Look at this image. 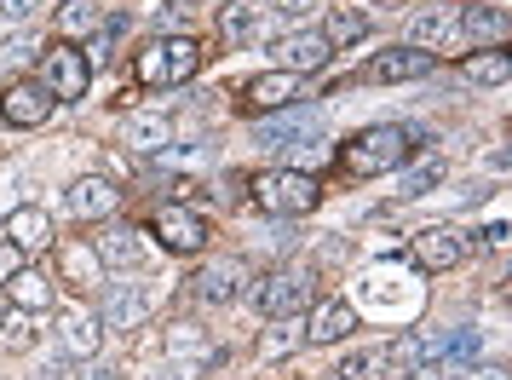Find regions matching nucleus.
<instances>
[{"mask_svg": "<svg viewBox=\"0 0 512 380\" xmlns=\"http://www.w3.org/2000/svg\"><path fill=\"white\" fill-rule=\"evenodd\" d=\"M455 35H461V6H449V0L426 6L415 24H409V41H415L420 52H426V47H449Z\"/></svg>", "mask_w": 512, "mask_h": 380, "instance_id": "18", "label": "nucleus"}, {"mask_svg": "<svg viewBox=\"0 0 512 380\" xmlns=\"http://www.w3.org/2000/svg\"><path fill=\"white\" fill-rule=\"evenodd\" d=\"M300 340H305V317H300V311L271 317V323H265V334H259V357H265V363H277V357L300 352Z\"/></svg>", "mask_w": 512, "mask_h": 380, "instance_id": "23", "label": "nucleus"}, {"mask_svg": "<svg viewBox=\"0 0 512 380\" xmlns=\"http://www.w3.org/2000/svg\"><path fill=\"white\" fill-rule=\"evenodd\" d=\"M121 144H127L133 156H167V144H173V121H167L162 110L127 116L121 121Z\"/></svg>", "mask_w": 512, "mask_h": 380, "instance_id": "14", "label": "nucleus"}, {"mask_svg": "<svg viewBox=\"0 0 512 380\" xmlns=\"http://www.w3.org/2000/svg\"><path fill=\"white\" fill-rule=\"evenodd\" d=\"M248 283H254V277H248V265L231 260V254H225V260H208L196 277H190L196 300H208V306H231V300H242Z\"/></svg>", "mask_w": 512, "mask_h": 380, "instance_id": "7", "label": "nucleus"}, {"mask_svg": "<svg viewBox=\"0 0 512 380\" xmlns=\"http://www.w3.org/2000/svg\"><path fill=\"white\" fill-rule=\"evenodd\" d=\"M305 6H311V0H271V12H282V18H300Z\"/></svg>", "mask_w": 512, "mask_h": 380, "instance_id": "38", "label": "nucleus"}, {"mask_svg": "<svg viewBox=\"0 0 512 380\" xmlns=\"http://www.w3.org/2000/svg\"><path fill=\"white\" fill-rule=\"evenodd\" d=\"M461 35L472 47H501L512 35V18L501 6H484V0H478V6H461Z\"/></svg>", "mask_w": 512, "mask_h": 380, "instance_id": "22", "label": "nucleus"}, {"mask_svg": "<svg viewBox=\"0 0 512 380\" xmlns=\"http://www.w3.org/2000/svg\"><path fill=\"white\" fill-rule=\"evenodd\" d=\"M35 52H41L35 35H12V41H0V64H29Z\"/></svg>", "mask_w": 512, "mask_h": 380, "instance_id": "35", "label": "nucleus"}, {"mask_svg": "<svg viewBox=\"0 0 512 380\" xmlns=\"http://www.w3.org/2000/svg\"><path fill=\"white\" fill-rule=\"evenodd\" d=\"M121 202L116 179H104V173H87V179H75L70 190H64V208H70V219H110Z\"/></svg>", "mask_w": 512, "mask_h": 380, "instance_id": "11", "label": "nucleus"}, {"mask_svg": "<svg viewBox=\"0 0 512 380\" xmlns=\"http://www.w3.org/2000/svg\"><path fill=\"white\" fill-rule=\"evenodd\" d=\"M98 29H104L98 0H58V35L64 41H93Z\"/></svg>", "mask_w": 512, "mask_h": 380, "instance_id": "25", "label": "nucleus"}, {"mask_svg": "<svg viewBox=\"0 0 512 380\" xmlns=\"http://www.w3.org/2000/svg\"><path fill=\"white\" fill-rule=\"evenodd\" d=\"M41 81H47V93L64 104V98H87V87H93V64H87V52H75L70 41L64 47L41 52Z\"/></svg>", "mask_w": 512, "mask_h": 380, "instance_id": "5", "label": "nucleus"}, {"mask_svg": "<svg viewBox=\"0 0 512 380\" xmlns=\"http://www.w3.org/2000/svg\"><path fill=\"white\" fill-rule=\"evenodd\" d=\"M466 380H507L501 369H484V363H466Z\"/></svg>", "mask_w": 512, "mask_h": 380, "instance_id": "39", "label": "nucleus"}, {"mask_svg": "<svg viewBox=\"0 0 512 380\" xmlns=\"http://www.w3.org/2000/svg\"><path fill=\"white\" fill-rule=\"evenodd\" d=\"M58 271H64L75 288H104V283H110V277H104L110 265L98 260V248H93V242H75V237L58 248Z\"/></svg>", "mask_w": 512, "mask_h": 380, "instance_id": "21", "label": "nucleus"}, {"mask_svg": "<svg viewBox=\"0 0 512 380\" xmlns=\"http://www.w3.org/2000/svg\"><path fill=\"white\" fill-rule=\"evenodd\" d=\"M317 35H323L328 47H357V41L369 35V18H363L357 6H334V12H328V24L317 29Z\"/></svg>", "mask_w": 512, "mask_h": 380, "instance_id": "27", "label": "nucleus"}, {"mask_svg": "<svg viewBox=\"0 0 512 380\" xmlns=\"http://www.w3.org/2000/svg\"><path fill=\"white\" fill-rule=\"evenodd\" d=\"M294 98H300V75L294 70H271V75H254V81H248L242 104L259 110V116H277V110H288Z\"/></svg>", "mask_w": 512, "mask_h": 380, "instance_id": "13", "label": "nucleus"}, {"mask_svg": "<svg viewBox=\"0 0 512 380\" xmlns=\"http://www.w3.org/2000/svg\"><path fill=\"white\" fill-rule=\"evenodd\" d=\"M248 300H254L265 317H288V311H305L311 306V271H294V265H282V271H271V277H259V283H248Z\"/></svg>", "mask_w": 512, "mask_h": 380, "instance_id": "4", "label": "nucleus"}, {"mask_svg": "<svg viewBox=\"0 0 512 380\" xmlns=\"http://www.w3.org/2000/svg\"><path fill=\"white\" fill-rule=\"evenodd\" d=\"M150 231L162 237L167 254H202L208 248V219L196 214V208H179V202H167V208H156V219H150Z\"/></svg>", "mask_w": 512, "mask_h": 380, "instance_id": "6", "label": "nucleus"}, {"mask_svg": "<svg viewBox=\"0 0 512 380\" xmlns=\"http://www.w3.org/2000/svg\"><path fill=\"white\" fill-rule=\"evenodd\" d=\"M403 380H449V375H438V363H432V369H409Z\"/></svg>", "mask_w": 512, "mask_h": 380, "instance_id": "40", "label": "nucleus"}, {"mask_svg": "<svg viewBox=\"0 0 512 380\" xmlns=\"http://www.w3.org/2000/svg\"><path fill=\"white\" fill-rule=\"evenodd\" d=\"M438 185H443V156H420V162L397 179V196L415 202V196H426V190H438Z\"/></svg>", "mask_w": 512, "mask_h": 380, "instance_id": "31", "label": "nucleus"}, {"mask_svg": "<svg viewBox=\"0 0 512 380\" xmlns=\"http://www.w3.org/2000/svg\"><path fill=\"white\" fill-rule=\"evenodd\" d=\"M219 29H225V41H236V47H248V41H259V12L254 0H225L219 6Z\"/></svg>", "mask_w": 512, "mask_h": 380, "instance_id": "26", "label": "nucleus"}, {"mask_svg": "<svg viewBox=\"0 0 512 380\" xmlns=\"http://www.w3.org/2000/svg\"><path fill=\"white\" fill-rule=\"evenodd\" d=\"M415 144H420L415 127H397V121H386V127H363L357 139H346L340 162H346L351 179H374V173H397V167L415 156Z\"/></svg>", "mask_w": 512, "mask_h": 380, "instance_id": "1", "label": "nucleus"}, {"mask_svg": "<svg viewBox=\"0 0 512 380\" xmlns=\"http://www.w3.org/2000/svg\"><path fill=\"white\" fill-rule=\"evenodd\" d=\"M466 70V81H478V87H501L512 75V64H507V52H495V47H478L472 58L461 64Z\"/></svg>", "mask_w": 512, "mask_h": 380, "instance_id": "30", "label": "nucleus"}, {"mask_svg": "<svg viewBox=\"0 0 512 380\" xmlns=\"http://www.w3.org/2000/svg\"><path fill=\"white\" fill-rule=\"evenodd\" d=\"M374 369H380V352H351L334 375L340 380H374Z\"/></svg>", "mask_w": 512, "mask_h": 380, "instance_id": "34", "label": "nucleus"}, {"mask_svg": "<svg viewBox=\"0 0 512 380\" xmlns=\"http://www.w3.org/2000/svg\"><path fill=\"white\" fill-rule=\"evenodd\" d=\"M351 329H357V311H351L346 300H317L311 317H305V340H311V346H334V340H346Z\"/></svg>", "mask_w": 512, "mask_h": 380, "instance_id": "17", "label": "nucleus"}, {"mask_svg": "<svg viewBox=\"0 0 512 380\" xmlns=\"http://www.w3.org/2000/svg\"><path fill=\"white\" fill-rule=\"evenodd\" d=\"M323 133V121H317V110H282V116L271 121H254V144L259 150H300V139H317Z\"/></svg>", "mask_w": 512, "mask_h": 380, "instance_id": "9", "label": "nucleus"}, {"mask_svg": "<svg viewBox=\"0 0 512 380\" xmlns=\"http://www.w3.org/2000/svg\"><path fill=\"white\" fill-rule=\"evenodd\" d=\"M202 70V41L196 35H162L139 52V81L144 87H185L190 75Z\"/></svg>", "mask_w": 512, "mask_h": 380, "instance_id": "2", "label": "nucleus"}, {"mask_svg": "<svg viewBox=\"0 0 512 380\" xmlns=\"http://www.w3.org/2000/svg\"><path fill=\"white\" fill-rule=\"evenodd\" d=\"M0 12H6V18H29V12H35V0H0Z\"/></svg>", "mask_w": 512, "mask_h": 380, "instance_id": "37", "label": "nucleus"}, {"mask_svg": "<svg viewBox=\"0 0 512 380\" xmlns=\"http://www.w3.org/2000/svg\"><path fill=\"white\" fill-rule=\"evenodd\" d=\"M334 380H340V375H334Z\"/></svg>", "mask_w": 512, "mask_h": 380, "instance_id": "43", "label": "nucleus"}, {"mask_svg": "<svg viewBox=\"0 0 512 380\" xmlns=\"http://www.w3.org/2000/svg\"><path fill=\"white\" fill-rule=\"evenodd\" d=\"M466 260V237L449 231V225H426L415 237V265L420 271H455Z\"/></svg>", "mask_w": 512, "mask_h": 380, "instance_id": "12", "label": "nucleus"}, {"mask_svg": "<svg viewBox=\"0 0 512 380\" xmlns=\"http://www.w3.org/2000/svg\"><path fill=\"white\" fill-rule=\"evenodd\" d=\"M156 311V300L133 283H104V306H98V323L104 329H139L144 317Z\"/></svg>", "mask_w": 512, "mask_h": 380, "instance_id": "10", "label": "nucleus"}, {"mask_svg": "<svg viewBox=\"0 0 512 380\" xmlns=\"http://www.w3.org/2000/svg\"><path fill=\"white\" fill-rule=\"evenodd\" d=\"M58 346H64V357H98V346H104V323H98V311H64L58 317Z\"/></svg>", "mask_w": 512, "mask_h": 380, "instance_id": "16", "label": "nucleus"}, {"mask_svg": "<svg viewBox=\"0 0 512 380\" xmlns=\"http://www.w3.org/2000/svg\"><path fill=\"white\" fill-rule=\"evenodd\" d=\"M0 323H6V306H0Z\"/></svg>", "mask_w": 512, "mask_h": 380, "instance_id": "42", "label": "nucleus"}, {"mask_svg": "<svg viewBox=\"0 0 512 380\" xmlns=\"http://www.w3.org/2000/svg\"><path fill=\"white\" fill-rule=\"evenodd\" d=\"M438 70V52H420V47H392L369 64V81H420V75Z\"/></svg>", "mask_w": 512, "mask_h": 380, "instance_id": "15", "label": "nucleus"}, {"mask_svg": "<svg viewBox=\"0 0 512 380\" xmlns=\"http://www.w3.org/2000/svg\"><path fill=\"white\" fill-rule=\"evenodd\" d=\"M18 265H24V254H18V248H12V242L0 237V283H6V277H12V271H18Z\"/></svg>", "mask_w": 512, "mask_h": 380, "instance_id": "36", "label": "nucleus"}, {"mask_svg": "<svg viewBox=\"0 0 512 380\" xmlns=\"http://www.w3.org/2000/svg\"><path fill=\"white\" fill-rule=\"evenodd\" d=\"M254 202L271 219H300L323 202V185H317L311 173H300V167H271V173L254 179Z\"/></svg>", "mask_w": 512, "mask_h": 380, "instance_id": "3", "label": "nucleus"}, {"mask_svg": "<svg viewBox=\"0 0 512 380\" xmlns=\"http://www.w3.org/2000/svg\"><path fill=\"white\" fill-rule=\"evenodd\" d=\"M392 363L409 375V369H432V363H443L438 357V334H403V340H392Z\"/></svg>", "mask_w": 512, "mask_h": 380, "instance_id": "29", "label": "nucleus"}, {"mask_svg": "<svg viewBox=\"0 0 512 380\" xmlns=\"http://www.w3.org/2000/svg\"><path fill=\"white\" fill-rule=\"evenodd\" d=\"M6 288H12L18 311H47L52 306V283L41 277V271H29V265H18V271L6 277Z\"/></svg>", "mask_w": 512, "mask_h": 380, "instance_id": "28", "label": "nucleus"}, {"mask_svg": "<svg viewBox=\"0 0 512 380\" xmlns=\"http://www.w3.org/2000/svg\"><path fill=\"white\" fill-rule=\"evenodd\" d=\"M167 352L173 357H208V334L196 329V323H173V329H167Z\"/></svg>", "mask_w": 512, "mask_h": 380, "instance_id": "33", "label": "nucleus"}, {"mask_svg": "<svg viewBox=\"0 0 512 380\" xmlns=\"http://www.w3.org/2000/svg\"><path fill=\"white\" fill-rule=\"evenodd\" d=\"M93 248H98V260H104V265H121V271H127V265H144V254H150L133 225H110Z\"/></svg>", "mask_w": 512, "mask_h": 380, "instance_id": "24", "label": "nucleus"}, {"mask_svg": "<svg viewBox=\"0 0 512 380\" xmlns=\"http://www.w3.org/2000/svg\"><path fill=\"white\" fill-rule=\"evenodd\" d=\"M29 346H35V317H29V311H18V317H6V323H0V352L24 357Z\"/></svg>", "mask_w": 512, "mask_h": 380, "instance_id": "32", "label": "nucleus"}, {"mask_svg": "<svg viewBox=\"0 0 512 380\" xmlns=\"http://www.w3.org/2000/svg\"><path fill=\"white\" fill-rule=\"evenodd\" d=\"M87 380H110V375H87Z\"/></svg>", "mask_w": 512, "mask_h": 380, "instance_id": "41", "label": "nucleus"}, {"mask_svg": "<svg viewBox=\"0 0 512 380\" xmlns=\"http://www.w3.org/2000/svg\"><path fill=\"white\" fill-rule=\"evenodd\" d=\"M6 242H12L24 260H29V254H41V248L52 242V214H47V208H35V202H24L18 214L6 219Z\"/></svg>", "mask_w": 512, "mask_h": 380, "instance_id": "19", "label": "nucleus"}, {"mask_svg": "<svg viewBox=\"0 0 512 380\" xmlns=\"http://www.w3.org/2000/svg\"><path fill=\"white\" fill-rule=\"evenodd\" d=\"M277 58L288 64L294 75H317L334 58V47H328L317 29H300V35H288V41H277Z\"/></svg>", "mask_w": 512, "mask_h": 380, "instance_id": "20", "label": "nucleus"}, {"mask_svg": "<svg viewBox=\"0 0 512 380\" xmlns=\"http://www.w3.org/2000/svg\"><path fill=\"white\" fill-rule=\"evenodd\" d=\"M52 110H58V98L47 93V81H29V75L0 93V121H12V127H41V121H52Z\"/></svg>", "mask_w": 512, "mask_h": 380, "instance_id": "8", "label": "nucleus"}]
</instances>
